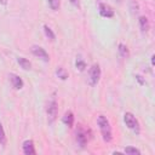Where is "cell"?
Segmentation results:
<instances>
[{
  "label": "cell",
  "mask_w": 155,
  "mask_h": 155,
  "mask_svg": "<svg viewBox=\"0 0 155 155\" xmlns=\"http://www.w3.org/2000/svg\"><path fill=\"white\" fill-rule=\"evenodd\" d=\"M8 78H10V80H11V84H12V86H13L16 90H21V88L23 87L24 82H23V80H22V79H21L18 75H16V74L11 73V74L8 75Z\"/></svg>",
  "instance_id": "cell-8"
},
{
  "label": "cell",
  "mask_w": 155,
  "mask_h": 155,
  "mask_svg": "<svg viewBox=\"0 0 155 155\" xmlns=\"http://www.w3.org/2000/svg\"><path fill=\"white\" fill-rule=\"evenodd\" d=\"M136 78H137V80H138V81H139V82H140V84H143V80H142V79H140V76H139V75H137V76H136Z\"/></svg>",
  "instance_id": "cell-21"
},
{
  "label": "cell",
  "mask_w": 155,
  "mask_h": 155,
  "mask_svg": "<svg viewBox=\"0 0 155 155\" xmlns=\"http://www.w3.org/2000/svg\"><path fill=\"white\" fill-rule=\"evenodd\" d=\"M50 7L53 10V11H57L59 8V5H61V0H47Z\"/></svg>",
  "instance_id": "cell-17"
},
{
  "label": "cell",
  "mask_w": 155,
  "mask_h": 155,
  "mask_svg": "<svg viewBox=\"0 0 155 155\" xmlns=\"http://www.w3.org/2000/svg\"><path fill=\"white\" fill-rule=\"evenodd\" d=\"M22 149H23V153H24L25 155H34V154H35L34 143H33V140H30V139H27V140L23 142Z\"/></svg>",
  "instance_id": "cell-7"
},
{
  "label": "cell",
  "mask_w": 155,
  "mask_h": 155,
  "mask_svg": "<svg viewBox=\"0 0 155 155\" xmlns=\"http://www.w3.org/2000/svg\"><path fill=\"white\" fill-rule=\"evenodd\" d=\"M75 65H76V68L79 69V70H85V68H86V63L81 59V58H78L76 59V62H75Z\"/></svg>",
  "instance_id": "cell-19"
},
{
  "label": "cell",
  "mask_w": 155,
  "mask_h": 155,
  "mask_svg": "<svg viewBox=\"0 0 155 155\" xmlns=\"http://www.w3.org/2000/svg\"><path fill=\"white\" fill-rule=\"evenodd\" d=\"M76 139L78 143L80 144V147H84L87 143V132L82 128H80L79 131H76Z\"/></svg>",
  "instance_id": "cell-9"
},
{
  "label": "cell",
  "mask_w": 155,
  "mask_h": 155,
  "mask_svg": "<svg viewBox=\"0 0 155 155\" xmlns=\"http://www.w3.org/2000/svg\"><path fill=\"white\" fill-rule=\"evenodd\" d=\"M117 50H119V53H120L121 57H124V58L128 57V50L124 44H119V48Z\"/></svg>",
  "instance_id": "cell-15"
},
{
  "label": "cell",
  "mask_w": 155,
  "mask_h": 155,
  "mask_svg": "<svg viewBox=\"0 0 155 155\" xmlns=\"http://www.w3.org/2000/svg\"><path fill=\"white\" fill-rule=\"evenodd\" d=\"M99 15L105 18L114 17V10L107 4H99Z\"/></svg>",
  "instance_id": "cell-6"
},
{
  "label": "cell",
  "mask_w": 155,
  "mask_h": 155,
  "mask_svg": "<svg viewBox=\"0 0 155 155\" xmlns=\"http://www.w3.org/2000/svg\"><path fill=\"white\" fill-rule=\"evenodd\" d=\"M97 124L102 134V138L104 142H110L113 139V133H111V127H110V122L107 119V116L104 115H99L97 119Z\"/></svg>",
  "instance_id": "cell-1"
},
{
  "label": "cell",
  "mask_w": 155,
  "mask_h": 155,
  "mask_svg": "<svg viewBox=\"0 0 155 155\" xmlns=\"http://www.w3.org/2000/svg\"><path fill=\"white\" fill-rule=\"evenodd\" d=\"M124 121H125L126 126H127L130 130H132L136 134H139V132H140L139 122H138V120L136 119V116H134L132 113H125V115H124Z\"/></svg>",
  "instance_id": "cell-2"
},
{
  "label": "cell",
  "mask_w": 155,
  "mask_h": 155,
  "mask_svg": "<svg viewBox=\"0 0 155 155\" xmlns=\"http://www.w3.org/2000/svg\"><path fill=\"white\" fill-rule=\"evenodd\" d=\"M62 121H63V124H65L68 127H73V124H74V115H73V113H71V111L65 113L64 116H63V119H62Z\"/></svg>",
  "instance_id": "cell-10"
},
{
  "label": "cell",
  "mask_w": 155,
  "mask_h": 155,
  "mask_svg": "<svg viewBox=\"0 0 155 155\" xmlns=\"http://www.w3.org/2000/svg\"><path fill=\"white\" fill-rule=\"evenodd\" d=\"M31 53L35 56V57H39L40 59H42L44 62H48L50 61V56L48 53L45 51V48H42L41 46H31Z\"/></svg>",
  "instance_id": "cell-5"
},
{
  "label": "cell",
  "mask_w": 155,
  "mask_h": 155,
  "mask_svg": "<svg viewBox=\"0 0 155 155\" xmlns=\"http://www.w3.org/2000/svg\"><path fill=\"white\" fill-rule=\"evenodd\" d=\"M138 22H139L140 30H142L143 33H147V31L149 30V21H148V18L144 17V16H140L139 19H138Z\"/></svg>",
  "instance_id": "cell-11"
},
{
  "label": "cell",
  "mask_w": 155,
  "mask_h": 155,
  "mask_svg": "<svg viewBox=\"0 0 155 155\" xmlns=\"http://www.w3.org/2000/svg\"><path fill=\"white\" fill-rule=\"evenodd\" d=\"M69 1H70V2L73 4V5H75V6H78V2H79L78 0H69Z\"/></svg>",
  "instance_id": "cell-20"
},
{
  "label": "cell",
  "mask_w": 155,
  "mask_h": 155,
  "mask_svg": "<svg viewBox=\"0 0 155 155\" xmlns=\"http://www.w3.org/2000/svg\"><path fill=\"white\" fill-rule=\"evenodd\" d=\"M125 154H128V155H140V150L137 149V148H133V147H126L125 148Z\"/></svg>",
  "instance_id": "cell-16"
},
{
  "label": "cell",
  "mask_w": 155,
  "mask_h": 155,
  "mask_svg": "<svg viewBox=\"0 0 155 155\" xmlns=\"http://www.w3.org/2000/svg\"><path fill=\"white\" fill-rule=\"evenodd\" d=\"M101 79V68L98 64H93L90 69V85L96 86Z\"/></svg>",
  "instance_id": "cell-3"
},
{
  "label": "cell",
  "mask_w": 155,
  "mask_h": 155,
  "mask_svg": "<svg viewBox=\"0 0 155 155\" xmlns=\"http://www.w3.org/2000/svg\"><path fill=\"white\" fill-rule=\"evenodd\" d=\"M17 62H18V64L21 65V68H23L24 70H29V69L31 68V63H30L27 58H24V57H18V58H17Z\"/></svg>",
  "instance_id": "cell-12"
},
{
  "label": "cell",
  "mask_w": 155,
  "mask_h": 155,
  "mask_svg": "<svg viewBox=\"0 0 155 155\" xmlns=\"http://www.w3.org/2000/svg\"><path fill=\"white\" fill-rule=\"evenodd\" d=\"M154 58H155V57H154V56H151V64H153V65H154Z\"/></svg>",
  "instance_id": "cell-22"
},
{
  "label": "cell",
  "mask_w": 155,
  "mask_h": 155,
  "mask_svg": "<svg viewBox=\"0 0 155 155\" xmlns=\"http://www.w3.org/2000/svg\"><path fill=\"white\" fill-rule=\"evenodd\" d=\"M47 116H48V121L50 122H53L57 117V113H58V107H57V102L54 99L50 101L48 104H47Z\"/></svg>",
  "instance_id": "cell-4"
},
{
  "label": "cell",
  "mask_w": 155,
  "mask_h": 155,
  "mask_svg": "<svg viewBox=\"0 0 155 155\" xmlns=\"http://www.w3.org/2000/svg\"><path fill=\"white\" fill-rule=\"evenodd\" d=\"M0 144L4 147L6 144V136H5V131H4V127L0 122Z\"/></svg>",
  "instance_id": "cell-18"
},
{
  "label": "cell",
  "mask_w": 155,
  "mask_h": 155,
  "mask_svg": "<svg viewBox=\"0 0 155 155\" xmlns=\"http://www.w3.org/2000/svg\"><path fill=\"white\" fill-rule=\"evenodd\" d=\"M44 33H45L46 38H48L50 40H52V41H53V40L56 39V35H54V33H53V31H52V29H51L48 25H46V24L44 25Z\"/></svg>",
  "instance_id": "cell-14"
},
{
  "label": "cell",
  "mask_w": 155,
  "mask_h": 155,
  "mask_svg": "<svg viewBox=\"0 0 155 155\" xmlns=\"http://www.w3.org/2000/svg\"><path fill=\"white\" fill-rule=\"evenodd\" d=\"M56 75H57L61 80H67V79H68V71H67L64 68H62V67L57 68V70H56Z\"/></svg>",
  "instance_id": "cell-13"
}]
</instances>
